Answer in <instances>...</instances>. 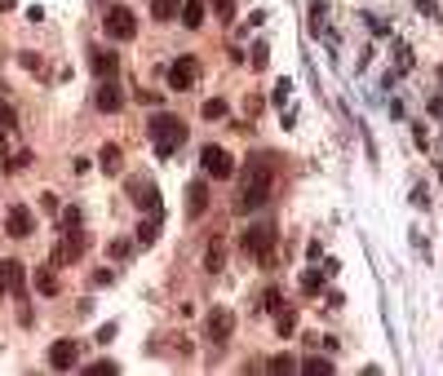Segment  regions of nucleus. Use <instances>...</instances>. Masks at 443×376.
<instances>
[{
    "instance_id": "obj_20",
    "label": "nucleus",
    "mask_w": 443,
    "mask_h": 376,
    "mask_svg": "<svg viewBox=\"0 0 443 376\" xmlns=\"http://www.w3.org/2000/svg\"><path fill=\"white\" fill-rule=\"evenodd\" d=\"M102 168L106 173H120V147H102Z\"/></svg>"
},
{
    "instance_id": "obj_10",
    "label": "nucleus",
    "mask_w": 443,
    "mask_h": 376,
    "mask_svg": "<svg viewBox=\"0 0 443 376\" xmlns=\"http://www.w3.org/2000/svg\"><path fill=\"white\" fill-rule=\"evenodd\" d=\"M80 252H85V235H67L63 244H58V252H54V265H67V261H80Z\"/></svg>"
},
{
    "instance_id": "obj_14",
    "label": "nucleus",
    "mask_w": 443,
    "mask_h": 376,
    "mask_svg": "<svg viewBox=\"0 0 443 376\" xmlns=\"http://www.w3.org/2000/svg\"><path fill=\"white\" fill-rule=\"evenodd\" d=\"M93 102H98V111L115 115V111H120V89H115L111 80H106V84H98V98H93Z\"/></svg>"
},
{
    "instance_id": "obj_26",
    "label": "nucleus",
    "mask_w": 443,
    "mask_h": 376,
    "mask_svg": "<svg viewBox=\"0 0 443 376\" xmlns=\"http://www.w3.org/2000/svg\"><path fill=\"white\" fill-rule=\"evenodd\" d=\"M275 323H280V332H284V336H289V332H293V327H297V314H293V310H280V319H275Z\"/></svg>"
},
{
    "instance_id": "obj_23",
    "label": "nucleus",
    "mask_w": 443,
    "mask_h": 376,
    "mask_svg": "<svg viewBox=\"0 0 443 376\" xmlns=\"http://www.w3.org/2000/svg\"><path fill=\"white\" fill-rule=\"evenodd\" d=\"M222 115H226V102L222 98H209L204 102V120H222Z\"/></svg>"
},
{
    "instance_id": "obj_1",
    "label": "nucleus",
    "mask_w": 443,
    "mask_h": 376,
    "mask_svg": "<svg viewBox=\"0 0 443 376\" xmlns=\"http://www.w3.org/2000/svg\"><path fill=\"white\" fill-rule=\"evenodd\" d=\"M151 138H155V155H160V160H169V155L186 142V124H182L177 115L160 111V115H151Z\"/></svg>"
},
{
    "instance_id": "obj_2",
    "label": "nucleus",
    "mask_w": 443,
    "mask_h": 376,
    "mask_svg": "<svg viewBox=\"0 0 443 376\" xmlns=\"http://www.w3.org/2000/svg\"><path fill=\"white\" fill-rule=\"evenodd\" d=\"M266 199H271V168H266V160H257L253 164V177L244 181V190H239V199H235V209L239 213H253Z\"/></svg>"
},
{
    "instance_id": "obj_15",
    "label": "nucleus",
    "mask_w": 443,
    "mask_h": 376,
    "mask_svg": "<svg viewBox=\"0 0 443 376\" xmlns=\"http://www.w3.org/2000/svg\"><path fill=\"white\" fill-rule=\"evenodd\" d=\"M89 63H93V71H98V76H106V80H111V76H115V67H120V63H115V54H106V49H93V54H89Z\"/></svg>"
},
{
    "instance_id": "obj_4",
    "label": "nucleus",
    "mask_w": 443,
    "mask_h": 376,
    "mask_svg": "<svg viewBox=\"0 0 443 376\" xmlns=\"http://www.w3.org/2000/svg\"><path fill=\"white\" fill-rule=\"evenodd\" d=\"M106 35H111V40H134V35H138V18H134V9H124V5L106 9Z\"/></svg>"
},
{
    "instance_id": "obj_16",
    "label": "nucleus",
    "mask_w": 443,
    "mask_h": 376,
    "mask_svg": "<svg viewBox=\"0 0 443 376\" xmlns=\"http://www.w3.org/2000/svg\"><path fill=\"white\" fill-rule=\"evenodd\" d=\"M177 9H182L177 0H151V18H155V22H169V18H177Z\"/></svg>"
},
{
    "instance_id": "obj_21",
    "label": "nucleus",
    "mask_w": 443,
    "mask_h": 376,
    "mask_svg": "<svg viewBox=\"0 0 443 376\" xmlns=\"http://www.w3.org/2000/svg\"><path fill=\"white\" fill-rule=\"evenodd\" d=\"M319 288H324V275H319V270H306V275H302V293H319Z\"/></svg>"
},
{
    "instance_id": "obj_11",
    "label": "nucleus",
    "mask_w": 443,
    "mask_h": 376,
    "mask_svg": "<svg viewBox=\"0 0 443 376\" xmlns=\"http://www.w3.org/2000/svg\"><path fill=\"white\" fill-rule=\"evenodd\" d=\"M204 209H209V186H204V181H191V186H186V213L204 217Z\"/></svg>"
},
{
    "instance_id": "obj_33",
    "label": "nucleus",
    "mask_w": 443,
    "mask_h": 376,
    "mask_svg": "<svg viewBox=\"0 0 443 376\" xmlns=\"http://www.w3.org/2000/svg\"><path fill=\"white\" fill-rule=\"evenodd\" d=\"M0 9H14V0H0Z\"/></svg>"
},
{
    "instance_id": "obj_13",
    "label": "nucleus",
    "mask_w": 443,
    "mask_h": 376,
    "mask_svg": "<svg viewBox=\"0 0 443 376\" xmlns=\"http://www.w3.org/2000/svg\"><path fill=\"white\" fill-rule=\"evenodd\" d=\"M182 27L186 31L204 27V0H182Z\"/></svg>"
},
{
    "instance_id": "obj_3",
    "label": "nucleus",
    "mask_w": 443,
    "mask_h": 376,
    "mask_svg": "<svg viewBox=\"0 0 443 376\" xmlns=\"http://www.w3.org/2000/svg\"><path fill=\"white\" fill-rule=\"evenodd\" d=\"M239 248L248 252V257H257V261H271V248H275V226H248L244 235H239Z\"/></svg>"
},
{
    "instance_id": "obj_30",
    "label": "nucleus",
    "mask_w": 443,
    "mask_h": 376,
    "mask_svg": "<svg viewBox=\"0 0 443 376\" xmlns=\"http://www.w3.org/2000/svg\"><path fill=\"white\" fill-rule=\"evenodd\" d=\"M0 129H14V111H9L5 102H0Z\"/></svg>"
},
{
    "instance_id": "obj_7",
    "label": "nucleus",
    "mask_w": 443,
    "mask_h": 376,
    "mask_svg": "<svg viewBox=\"0 0 443 376\" xmlns=\"http://www.w3.org/2000/svg\"><path fill=\"white\" fill-rule=\"evenodd\" d=\"M195 80H200V63H195V58H177V63L169 67V89L182 93V89H191Z\"/></svg>"
},
{
    "instance_id": "obj_19",
    "label": "nucleus",
    "mask_w": 443,
    "mask_h": 376,
    "mask_svg": "<svg viewBox=\"0 0 443 376\" xmlns=\"http://www.w3.org/2000/svg\"><path fill=\"white\" fill-rule=\"evenodd\" d=\"M222 265H226V252H222L218 244H213V248L204 252V270H222Z\"/></svg>"
},
{
    "instance_id": "obj_6",
    "label": "nucleus",
    "mask_w": 443,
    "mask_h": 376,
    "mask_svg": "<svg viewBox=\"0 0 443 376\" xmlns=\"http://www.w3.org/2000/svg\"><path fill=\"white\" fill-rule=\"evenodd\" d=\"M204 332H209V341H213V345H222V341H231V332H235V314H231V310H222V306H218V310H213V314H209V319H204Z\"/></svg>"
},
{
    "instance_id": "obj_17",
    "label": "nucleus",
    "mask_w": 443,
    "mask_h": 376,
    "mask_svg": "<svg viewBox=\"0 0 443 376\" xmlns=\"http://www.w3.org/2000/svg\"><path fill=\"white\" fill-rule=\"evenodd\" d=\"M35 288H40L45 297H54L58 293V275L54 270H35Z\"/></svg>"
},
{
    "instance_id": "obj_9",
    "label": "nucleus",
    "mask_w": 443,
    "mask_h": 376,
    "mask_svg": "<svg viewBox=\"0 0 443 376\" xmlns=\"http://www.w3.org/2000/svg\"><path fill=\"white\" fill-rule=\"evenodd\" d=\"M5 230L14 239H27L31 230H35V222H31V209L27 204H14V209H9V217H5Z\"/></svg>"
},
{
    "instance_id": "obj_18",
    "label": "nucleus",
    "mask_w": 443,
    "mask_h": 376,
    "mask_svg": "<svg viewBox=\"0 0 443 376\" xmlns=\"http://www.w3.org/2000/svg\"><path fill=\"white\" fill-rule=\"evenodd\" d=\"M138 204H147V213L160 222V195H155V186H147V190H138Z\"/></svg>"
},
{
    "instance_id": "obj_31",
    "label": "nucleus",
    "mask_w": 443,
    "mask_h": 376,
    "mask_svg": "<svg viewBox=\"0 0 443 376\" xmlns=\"http://www.w3.org/2000/svg\"><path fill=\"white\" fill-rule=\"evenodd\" d=\"M63 226H67V230H71V226H80V213H76V209H67V213H63Z\"/></svg>"
},
{
    "instance_id": "obj_22",
    "label": "nucleus",
    "mask_w": 443,
    "mask_h": 376,
    "mask_svg": "<svg viewBox=\"0 0 443 376\" xmlns=\"http://www.w3.org/2000/svg\"><path fill=\"white\" fill-rule=\"evenodd\" d=\"M302 368H306L310 376H328V372H332V363H328V359H306Z\"/></svg>"
},
{
    "instance_id": "obj_32",
    "label": "nucleus",
    "mask_w": 443,
    "mask_h": 376,
    "mask_svg": "<svg viewBox=\"0 0 443 376\" xmlns=\"http://www.w3.org/2000/svg\"><path fill=\"white\" fill-rule=\"evenodd\" d=\"M0 293H5V261H0Z\"/></svg>"
},
{
    "instance_id": "obj_27",
    "label": "nucleus",
    "mask_w": 443,
    "mask_h": 376,
    "mask_svg": "<svg viewBox=\"0 0 443 376\" xmlns=\"http://www.w3.org/2000/svg\"><path fill=\"white\" fill-rule=\"evenodd\" d=\"M293 368H297V363H293L289 354H275V359H271V372H293Z\"/></svg>"
},
{
    "instance_id": "obj_24",
    "label": "nucleus",
    "mask_w": 443,
    "mask_h": 376,
    "mask_svg": "<svg viewBox=\"0 0 443 376\" xmlns=\"http://www.w3.org/2000/svg\"><path fill=\"white\" fill-rule=\"evenodd\" d=\"M213 9H218V18H222V22H231V18H235V0H213Z\"/></svg>"
},
{
    "instance_id": "obj_25",
    "label": "nucleus",
    "mask_w": 443,
    "mask_h": 376,
    "mask_svg": "<svg viewBox=\"0 0 443 376\" xmlns=\"http://www.w3.org/2000/svg\"><path fill=\"white\" fill-rule=\"evenodd\" d=\"M138 244H142V248H147V244H155V217H151L147 226H138Z\"/></svg>"
},
{
    "instance_id": "obj_8",
    "label": "nucleus",
    "mask_w": 443,
    "mask_h": 376,
    "mask_svg": "<svg viewBox=\"0 0 443 376\" xmlns=\"http://www.w3.org/2000/svg\"><path fill=\"white\" fill-rule=\"evenodd\" d=\"M76 363H80L76 341H54V345H49V368H54V372H71Z\"/></svg>"
},
{
    "instance_id": "obj_5",
    "label": "nucleus",
    "mask_w": 443,
    "mask_h": 376,
    "mask_svg": "<svg viewBox=\"0 0 443 376\" xmlns=\"http://www.w3.org/2000/svg\"><path fill=\"white\" fill-rule=\"evenodd\" d=\"M200 164H204V173H209V177H218V181H226V177L235 173L231 155H226L222 147H204V151H200Z\"/></svg>"
},
{
    "instance_id": "obj_29",
    "label": "nucleus",
    "mask_w": 443,
    "mask_h": 376,
    "mask_svg": "<svg viewBox=\"0 0 443 376\" xmlns=\"http://www.w3.org/2000/svg\"><path fill=\"white\" fill-rule=\"evenodd\" d=\"M266 67V44H253V71Z\"/></svg>"
},
{
    "instance_id": "obj_12",
    "label": "nucleus",
    "mask_w": 443,
    "mask_h": 376,
    "mask_svg": "<svg viewBox=\"0 0 443 376\" xmlns=\"http://www.w3.org/2000/svg\"><path fill=\"white\" fill-rule=\"evenodd\" d=\"M5 293L27 297V270H22L18 261H5Z\"/></svg>"
},
{
    "instance_id": "obj_28",
    "label": "nucleus",
    "mask_w": 443,
    "mask_h": 376,
    "mask_svg": "<svg viewBox=\"0 0 443 376\" xmlns=\"http://www.w3.org/2000/svg\"><path fill=\"white\" fill-rule=\"evenodd\" d=\"M31 164V151H18L14 160H9V173H18V168H27Z\"/></svg>"
}]
</instances>
